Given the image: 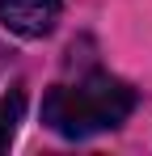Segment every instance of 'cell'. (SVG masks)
Segmentation results:
<instances>
[{
	"instance_id": "7a4b0ae2",
	"label": "cell",
	"mask_w": 152,
	"mask_h": 156,
	"mask_svg": "<svg viewBox=\"0 0 152 156\" xmlns=\"http://www.w3.org/2000/svg\"><path fill=\"white\" fill-rule=\"evenodd\" d=\"M63 0H0V26L17 38H47L59 21Z\"/></svg>"
},
{
	"instance_id": "6da1fadb",
	"label": "cell",
	"mask_w": 152,
	"mask_h": 156,
	"mask_svg": "<svg viewBox=\"0 0 152 156\" xmlns=\"http://www.w3.org/2000/svg\"><path fill=\"white\" fill-rule=\"evenodd\" d=\"M135 110V89L123 80L106 76V72H89L80 80L55 84L42 97V122L63 139H89L101 131L123 127Z\"/></svg>"
},
{
	"instance_id": "3957f363",
	"label": "cell",
	"mask_w": 152,
	"mask_h": 156,
	"mask_svg": "<svg viewBox=\"0 0 152 156\" xmlns=\"http://www.w3.org/2000/svg\"><path fill=\"white\" fill-rule=\"evenodd\" d=\"M21 110H25V93H21V89H13V93L0 97V152L13 144L17 122H21Z\"/></svg>"
}]
</instances>
